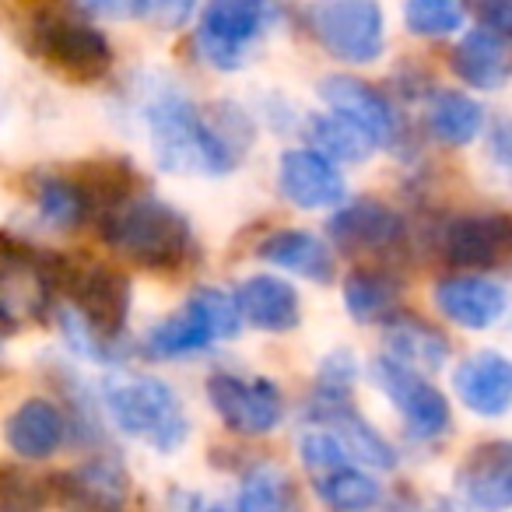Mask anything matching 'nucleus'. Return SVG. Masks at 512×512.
<instances>
[{
  "instance_id": "nucleus-1",
  "label": "nucleus",
  "mask_w": 512,
  "mask_h": 512,
  "mask_svg": "<svg viewBox=\"0 0 512 512\" xmlns=\"http://www.w3.org/2000/svg\"><path fill=\"white\" fill-rule=\"evenodd\" d=\"M148 137L162 169L186 176H225L249 144V123L239 109H197L190 99L165 92L144 109Z\"/></svg>"
},
{
  "instance_id": "nucleus-2",
  "label": "nucleus",
  "mask_w": 512,
  "mask_h": 512,
  "mask_svg": "<svg viewBox=\"0 0 512 512\" xmlns=\"http://www.w3.org/2000/svg\"><path fill=\"white\" fill-rule=\"evenodd\" d=\"M106 242L144 267H176L193 253L190 221L158 197H123L102 221Z\"/></svg>"
},
{
  "instance_id": "nucleus-3",
  "label": "nucleus",
  "mask_w": 512,
  "mask_h": 512,
  "mask_svg": "<svg viewBox=\"0 0 512 512\" xmlns=\"http://www.w3.org/2000/svg\"><path fill=\"white\" fill-rule=\"evenodd\" d=\"M102 400H106L116 428H123L134 439H144L158 453H172L190 435V421H186L179 397L172 393V386H165L155 376L116 372L102 386Z\"/></svg>"
},
{
  "instance_id": "nucleus-4",
  "label": "nucleus",
  "mask_w": 512,
  "mask_h": 512,
  "mask_svg": "<svg viewBox=\"0 0 512 512\" xmlns=\"http://www.w3.org/2000/svg\"><path fill=\"white\" fill-rule=\"evenodd\" d=\"M239 323V302L228 299L221 288H197L179 313H172L169 320H162L151 330L144 341V355L158 358V362L197 355V351L211 348L214 341L239 334Z\"/></svg>"
},
{
  "instance_id": "nucleus-5",
  "label": "nucleus",
  "mask_w": 512,
  "mask_h": 512,
  "mask_svg": "<svg viewBox=\"0 0 512 512\" xmlns=\"http://www.w3.org/2000/svg\"><path fill=\"white\" fill-rule=\"evenodd\" d=\"M278 18L274 0H207L200 11L197 53L214 71H239L256 39Z\"/></svg>"
},
{
  "instance_id": "nucleus-6",
  "label": "nucleus",
  "mask_w": 512,
  "mask_h": 512,
  "mask_svg": "<svg viewBox=\"0 0 512 512\" xmlns=\"http://www.w3.org/2000/svg\"><path fill=\"white\" fill-rule=\"evenodd\" d=\"M309 25L323 50L344 64H372L386 46L379 0H313Z\"/></svg>"
},
{
  "instance_id": "nucleus-7",
  "label": "nucleus",
  "mask_w": 512,
  "mask_h": 512,
  "mask_svg": "<svg viewBox=\"0 0 512 512\" xmlns=\"http://www.w3.org/2000/svg\"><path fill=\"white\" fill-rule=\"evenodd\" d=\"M32 50L53 71L78 81L102 78L113 64V50H109L106 36L71 15H39L32 25Z\"/></svg>"
},
{
  "instance_id": "nucleus-8",
  "label": "nucleus",
  "mask_w": 512,
  "mask_h": 512,
  "mask_svg": "<svg viewBox=\"0 0 512 512\" xmlns=\"http://www.w3.org/2000/svg\"><path fill=\"white\" fill-rule=\"evenodd\" d=\"M207 400L232 432L267 435L281 425V393L271 379H242L214 372L207 379Z\"/></svg>"
},
{
  "instance_id": "nucleus-9",
  "label": "nucleus",
  "mask_w": 512,
  "mask_h": 512,
  "mask_svg": "<svg viewBox=\"0 0 512 512\" xmlns=\"http://www.w3.org/2000/svg\"><path fill=\"white\" fill-rule=\"evenodd\" d=\"M372 383L386 393V400L397 407L414 435L435 439L449 428V404L432 383L418 376V369L397 362V358H376L372 362Z\"/></svg>"
},
{
  "instance_id": "nucleus-10",
  "label": "nucleus",
  "mask_w": 512,
  "mask_h": 512,
  "mask_svg": "<svg viewBox=\"0 0 512 512\" xmlns=\"http://www.w3.org/2000/svg\"><path fill=\"white\" fill-rule=\"evenodd\" d=\"M64 285H67V292H71L74 309H78L99 334L116 341L130 309L127 278H123L120 271H113V267L92 264V267H81V271L67 274Z\"/></svg>"
},
{
  "instance_id": "nucleus-11",
  "label": "nucleus",
  "mask_w": 512,
  "mask_h": 512,
  "mask_svg": "<svg viewBox=\"0 0 512 512\" xmlns=\"http://www.w3.org/2000/svg\"><path fill=\"white\" fill-rule=\"evenodd\" d=\"M53 295V278L32 253L0 249V323L18 327L46 313Z\"/></svg>"
},
{
  "instance_id": "nucleus-12",
  "label": "nucleus",
  "mask_w": 512,
  "mask_h": 512,
  "mask_svg": "<svg viewBox=\"0 0 512 512\" xmlns=\"http://www.w3.org/2000/svg\"><path fill=\"white\" fill-rule=\"evenodd\" d=\"M453 393L467 411L502 418L512 411V362L498 351H474L453 369Z\"/></svg>"
},
{
  "instance_id": "nucleus-13",
  "label": "nucleus",
  "mask_w": 512,
  "mask_h": 512,
  "mask_svg": "<svg viewBox=\"0 0 512 512\" xmlns=\"http://www.w3.org/2000/svg\"><path fill=\"white\" fill-rule=\"evenodd\" d=\"M278 186L295 207L302 211H320V207H337L348 193L337 165L316 148L285 151L278 162Z\"/></svg>"
},
{
  "instance_id": "nucleus-14",
  "label": "nucleus",
  "mask_w": 512,
  "mask_h": 512,
  "mask_svg": "<svg viewBox=\"0 0 512 512\" xmlns=\"http://www.w3.org/2000/svg\"><path fill=\"white\" fill-rule=\"evenodd\" d=\"M512 249L509 214H463L442 228V256L453 267H491Z\"/></svg>"
},
{
  "instance_id": "nucleus-15",
  "label": "nucleus",
  "mask_w": 512,
  "mask_h": 512,
  "mask_svg": "<svg viewBox=\"0 0 512 512\" xmlns=\"http://www.w3.org/2000/svg\"><path fill=\"white\" fill-rule=\"evenodd\" d=\"M309 411H313L316 421L334 428V435L341 439V446L348 449L351 460L365 463V467H376V470L397 467L393 446L348 404V400H344V390H323L320 397L313 400Z\"/></svg>"
},
{
  "instance_id": "nucleus-16",
  "label": "nucleus",
  "mask_w": 512,
  "mask_h": 512,
  "mask_svg": "<svg viewBox=\"0 0 512 512\" xmlns=\"http://www.w3.org/2000/svg\"><path fill=\"white\" fill-rule=\"evenodd\" d=\"M456 488L470 505L509 509L512 505V442H484L456 470Z\"/></svg>"
},
{
  "instance_id": "nucleus-17",
  "label": "nucleus",
  "mask_w": 512,
  "mask_h": 512,
  "mask_svg": "<svg viewBox=\"0 0 512 512\" xmlns=\"http://www.w3.org/2000/svg\"><path fill=\"white\" fill-rule=\"evenodd\" d=\"M435 306L446 320L463 330H488L502 320L505 292L491 278L481 274H456L435 288Z\"/></svg>"
},
{
  "instance_id": "nucleus-18",
  "label": "nucleus",
  "mask_w": 512,
  "mask_h": 512,
  "mask_svg": "<svg viewBox=\"0 0 512 512\" xmlns=\"http://www.w3.org/2000/svg\"><path fill=\"white\" fill-rule=\"evenodd\" d=\"M400 214L379 200H355L330 218V235L348 253H379L400 239Z\"/></svg>"
},
{
  "instance_id": "nucleus-19",
  "label": "nucleus",
  "mask_w": 512,
  "mask_h": 512,
  "mask_svg": "<svg viewBox=\"0 0 512 512\" xmlns=\"http://www.w3.org/2000/svg\"><path fill=\"white\" fill-rule=\"evenodd\" d=\"M235 302H239L242 320H249L256 330H267V334H288L302 320L295 288L281 278H271V274H256V278L242 281Z\"/></svg>"
},
{
  "instance_id": "nucleus-20",
  "label": "nucleus",
  "mask_w": 512,
  "mask_h": 512,
  "mask_svg": "<svg viewBox=\"0 0 512 512\" xmlns=\"http://www.w3.org/2000/svg\"><path fill=\"white\" fill-rule=\"evenodd\" d=\"M320 99L327 102L334 113L355 120L358 127H365L379 144H386L393 137V109L376 88H369L365 81L348 78V74H330V78L320 81Z\"/></svg>"
},
{
  "instance_id": "nucleus-21",
  "label": "nucleus",
  "mask_w": 512,
  "mask_h": 512,
  "mask_svg": "<svg viewBox=\"0 0 512 512\" xmlns=\"http://www.w3.org/2000/svg\"><path fill=\"white\" fill-rule=\"evenodd\" d=\"M260 256L267 264L285 267V271L316 281V285L334 281V253L327 249V242L316 239L313 232H302V228H285V232L267 235L260 242Z\"/></svg>"
},
{
  "instance_id": "nucleus-22",
  "label": "nucleus",
  "mask_w": 512,
  "mask_h": 512,
  "mask_svg": "<svg viewBox=\"0 0 512 512\" xmlns=\"http://www.w3.org/2000/svg\"><path fill=\"white\" fill-rule=\"evenodd\" d=\"M4 435H8V446L18 456H25V460H46V456H53L60 449L67 425H64V414L50 400L32 397L8 418Z\"/></svg>"
},
{
  "instance_id": "nucleus-23",
  "label": "nucleus",
  "mask_w": 512,
  "mask_h": 512,
  "mask_svg": "<svg viewBox=\"0 0 512 512\" xmlns=\"http://www.w3.org/2000/svg\"><path fill=\"white\" fill-rule=\"evenodd\" d=\"M453 71L470 88H498L512 74V50L509 36L491 29H477L463 36L453 50Z\"/></svg>"
},
{
  "instance_id": "nucleus-24",
  "label": "nucleus",
  "mask_w": 512,
  "mask_h": 512,
  "mask_svg": "<svg viewBox=\"0 0 512 512\" xmlns=\"http://www.w3.org/2000/svg\"><path fill=\"white\" fill-rule=\"evenodd\" d=\"M386 344H390L393 358L418 372H439L449 358V344L446 337L435 327L411 316H390L386 323Z\"/></svg>"
},
{
  "instance_id": "nucleus-25",
  "label": "nucleus",
  "mask_w": 512,
  "mask_h": 512,
  "mask_svg": "<svg viewBox=\"0 0 512 512\" xmlns=\"http://www.w3.org/2000/svg\"><path fill=\"white\" fill-rule=\"evenodd\" d=\"M309 141L320 155H327L330 162H365L372 151L379 148V141L365 127H358L355 120L334 113L330 116H313L309 123Z\"/></svg>"
},
{
  "instance_id": "nucleus-26",
  "label": "nucleus",
  "mask_w": 512,
  "mask_h": 512,
  "mask_svg": "<svg viewBox=\"0 0 512 512\" xmlns=\"http://www.w3.org/2000/svg\"><path fill=\"white\" fill-rule=\"evenodd\" d=\"M484 127V109L463 92H435L428 102V130L449 148L470 144Z\"/></svg>"
},
{
  "instance_id": "nucleus-27",
  "label": "nucleus",
  "mask_w": 512,
  "mask_h": 512,
  "mask_svg": "<svg viewBox=\"0 0 512 512\" xmlns=\"http://www.w3.org/2000/svg\"><path fill=\"white\" fill-rule=\"evenodd\" d=\"M400 299V281L386 271H355L344 281V306L358 323H372L393 316Z\"/></svg>"
},
{
  "instance_id": "nucleus-28",
  "label": "nucleus",
  "mask_w": 512,
  "mask_h": 512,
  "mask_svg": "<svg viewBox=\"0 0 512 512\" xmlns=\"http://www.w3.org/2000/svg\"><path fill=\"white\" fill-rule=\"evenodd\" d=\"M313 484H316V495L323 498L327 505L334 509H369L383 498V484L372 481L369 474L355 467H334L327 474H313Z\"/></svg>"
},
{
  "instance_id": "nucleus-29",
  "label": "nucleus",
  "mask_w": 512,
  "mask_h": 512,
  "mask_svg": "<svg viewBox=\"0 0 512 512\" xmlns=\"http://www.w3.org/2000/svg\"><path fill=\"white\" fill-rule=\"evenodd\" d=\"M74 502L85 505H120L127 498V474L113 460H92L71 477H64Z\"/></svg>"
},
{
  "instance_id": "nucleus-30",
  "label": "nucleus",
  "mask_w": 512,
  "mask_h": 512,
  "mask_svg": "<svg viewBox=\"0 0 512 512\" xmlns=\"http://www.w3.org/2000/svg\"><path fill=\"white\" fill-rule=\"evenodd\" d=\"M36 207H39V214H43L46 225L74 228V225H81V218L88 214V197L78 183L53 176V179H43V183H39Z\"/></svg>"
},
{
  "instance_id": "nucleus-31",
  "label": "nucleus",
  "mask_w": 512,
  "mask_h": 512,
  "mask_svg": "<svg viewBox=\"0 0 512 512\" xmlns=\"http://www.w3.org/2000/svg\"><path fill=\"white\" fill-rule=\"evenodd\" d=\"M404 22L414 36H453L463 25V0H404Z\"/></svg>"
},
{
  "instance_id": "nucleus-32",
  "label": "nucleus",
  "mask_w": 512,
  "mask_h": 512,
  "mask_svg": "<svg viewBox=\"0 0 512 512\" xmlns=\"http://www.w3.org/2000/svg\"><path fill=\"white\" fill-rule=\"evenodd\" d=\"M288 502V477L278 467H253L242 481L239 491V509L246 512H267L281 509Z\"/></svg>"
},
{
  "instance_id": "nucleus-33",
  "label": "nucleus",
  "mask_w": 512,
  "mask_h": 512,
  "mask_svg": "<svg viewBox=\"0 0 512 512\" xmlns=\"http://www.w3.org/2000/svg\"><path fill=\"white\" fill-rule=\"evenodd\" d=\"M299 456H302V463H306L313 474H327V470H334V467H344V463L351 460L348 456V449L341 446V439H337L334 432H306L299 439Z\"/></svg>"
},
{
  "instance_id": "nucleus-34",
  "label": "nucleus",
  "mask_w": 512,
  "mask_h": 512,
  "mask_svg": "<svg viewBox=\"0 0 512 512\" xmlns=\"http://www.w3.org/2000/svg\"><path fill=\"white\" fill-rule=\"evenodd\" d=\"M88 15L109 18V22H134V18H144L151 11H158L162 0H78Z\"/></svg>"
},
{
  "instance_id": "nucleus-35",
  "label": "nucleus",
  "mask_w": 512,
  "mask_h": 512,
  "mask_svg": "<svg viewBox=\"0 0 512 512\" xmlns=\"http://www.w3.org/2000/svg\"><path fill=\"white\" fill-rule=\"evenodd\" d=\"M470 11H474L484 29L502 32V36L512 39V0H470Z\"/></svg>"
}]
</instances>
